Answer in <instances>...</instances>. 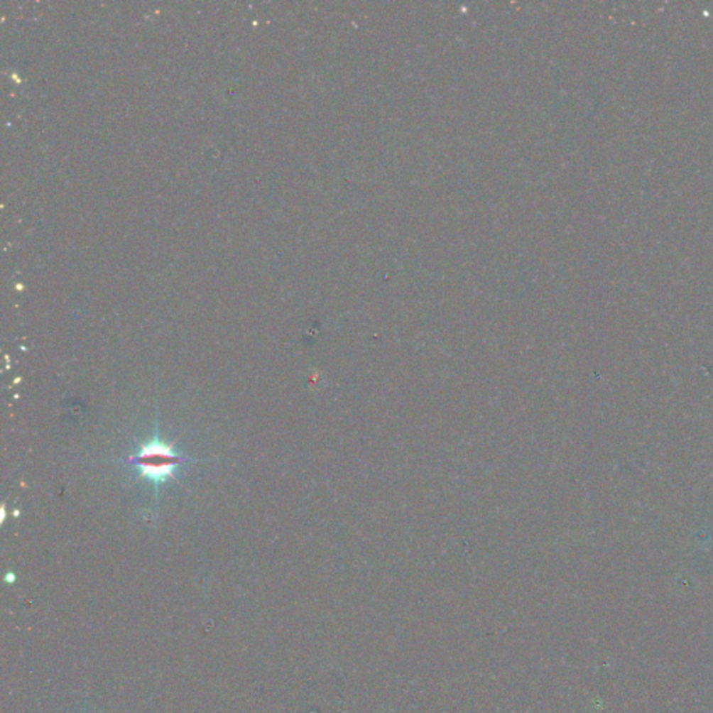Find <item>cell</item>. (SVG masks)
<instances>
[{
    "instance_id": "cell-1",
    "label": "cell",
    "mask_w": 713,
    "mask_h": 713,
    "mask_svg": "<svg viewBox=\"0 0 713 713\" xmlns=\"http://www.w3.org/2000/svg\"><path fill=\"white\" fill-rule=\"evenodd\" d=\"M129 463L140 469V475L151 481L155 486V492L160 484L175 478V469L180 464L188 463V457H183L178 455L172 446L166 445L159 439L158 432H155L153 437L141 445L136 456H131Z\"/></svg>"
}]
</instances>
